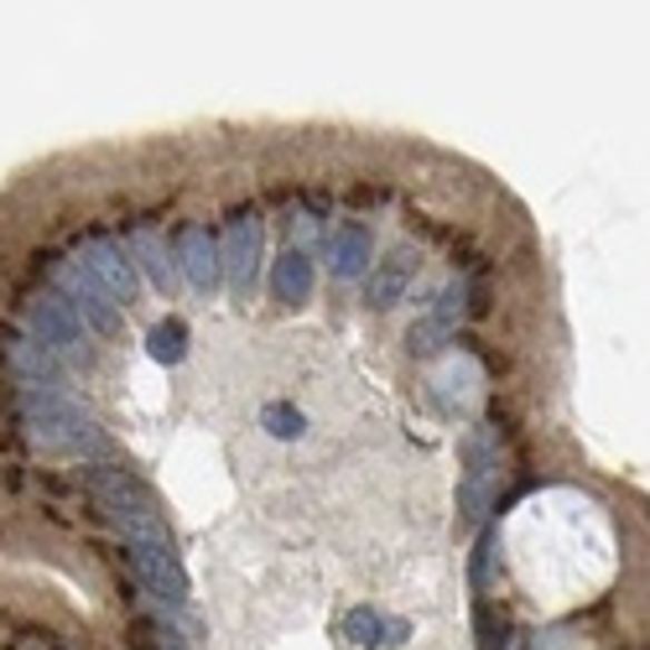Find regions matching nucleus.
<instances>
[{"label":"nucleus","instance_id":"nucleus-14","mask_svg":"<svg viewBox=\"0 0 650 650\" xmlns=\"http://www.w3.org/2000/svg\"><path fill=\"white\" fill-rule=\"evenodd\" d=\"M146 354L157 360V365H183L188 360V323L183 317H161L151 338H146Z\"/></svg>","mask_w":650,"mask_h":650},{"label":"nucleus","instance_id":"nucleus-2","mask_svg":"<svg viewBox=\"0 0 650 650\" xmlns=\"http://www.w3.org/2000/svg\"><path fill=\"white\" fill-rule=\"evenodd\" d=\"M17 412L21 427L32 432V443H42L48 453H68V459H105L110 453V437L73 401L68 385H17Z\"/></svg>","mask_w":650,"mask_h":650},{"label":"nucleus","instance_id":"nucleus-5","mask_svg":"<svg viewBox=\"0 0 650 650\" xmlns=\"http://www.w3.org/2000/svg\"><path fill=\"white\" fill-rule=\"evenodd\" d=\"M79 260L89 266V276H95V282L115 297V307H120V313H126V307H136V297H141V276H136V260H130V250L120 245V239H110V235L83 239Z\"/></svg>","mask_w":650,"mask_h":650},{"label":"nucleus","instance_id":"nucleus-18","mask_svg":"<svg viewBox=\"0 0 650 650\" xmlns=\"http://www.w3.org/2000/svg\"><path fill=\"white\" fill-rule=\"evenodd\" d=\"M146 630H151V640H157V650H188V640H183V630H177V624H167V619H151Z\"/></svg>","mask_w":650,"mask_h":650},{"label":"nucleus","instance_id":"nucleus-4","mask_svg":"<svg viewBox=\"0 0 650 650\" xmlns=\"http://www.w3.org/2000/svg\"><path fill=\"white\" fill-rule=\"evenodd\" d=\"M21 317H27V334L42 349L58 354L63 365H89V334H83L79 313L58 292H32V297L21 302Z\"/></svg>","mask_w":650,"mask_h":650},{"label":"nucleus","instance_id":"nucleus-8","mask_svg":"<svg viewBox=\"0 0 650 650\" xmlns=\"http://www.w3.org/2000/svg\"><path fill=\"white\" fill-rule=\"evenodd\" d=\"M0 349H6L11 370L21 375V385H68V365L52 349H42L27 328H11V334L0 338Z\"/></svg>","mask_w":650,"mask_h":650},{"label":"nucleus","instance_id":"nucleus-9","mask_svg":"<svg viewBox=\"0 0 650 650\" xmlns=\"http://www.w3.org/2000/svg\"><path fill=\"white\" fill-rule=\"evenodd\" d=\"M459 317H463V286H447L443 297H437V307L432 313H422L406 328V344H412V354H443V344L453 338V328H459Z\"/></svg>","mask_w":650,"mask_h":650},{"label":"nucleus","instance_id":"nucleus-17","mask_svg":"<svg viewBox=\"0 0 650 650\" xmlns=\"http://www.w3.org/2000/svg\"><path fill=\"white\" fill-rule=\"evenodd\" d=\"M494 541H500V525H484V536H479V546H474V588H490Z\"/></svg>","mask_w":650,"mask_h":650},{"label":"nucleus","instance_id":"nucleus-16","mask_svg":"<svg viewBox=\"0 0 650 650\" xmlns=\"http://www.w3.org/2000/svg\"><path fill=\"white\" fill-rule=\"evenodd\" d=\"M260 427H266L270 437L292 443V437H302V432H307V416H302L292 401H266V406H260Z\"/></svg>","mask_w":650,"mask_h":650},{"label":"nucleus","instance_id":"nucleus-10","mask_svg":"<svg viewBox=\"0 0 650 650\" xmlns=\"http://www.w3.org/2000/svg\"><path fill=\"white\" fill-rule=\"evenodd\" d=\"M328 255H334L338 282H360L370 270V260H375V235H370L360 219H344L334 235H328Z\"/></svg>","mask_w":650,"mask_h":650},{"label":"nucleus","instance_id":"nucleus-7","mask_svg":"<svg viewBox=\"0 0 650 650\" xmlns=\"http://www.w3.org/2000/svg\"><path fill=\"white\" fill-rule=\"evenodd\" d=\"M177 260H183V276H188L193 292H204L214 297L224 282V260H219V239L208 224H188L183 235H177Z\"/></svg>","mask_w":650,"mask_h":650},{"label":"nucleus","instance_id":"nucleus-11","mask_svg":"<svg viewBox=\"0 0 650 650\" xmlns=\"http://www.w3.org/2000/svg\"><path fill=\"white\" fill-rule=\"evenodd\" d=\"M130 260L146 270V282L157 286L161 297H173L177 292V250L161 245V235L151 224H136V235H130Z\"/></svg>","mask_w":650,"mask_h":650},{"label":"nucleus","instance_id":"nucleus-1","mask_svg":"<svg viewBox=\"0 0 650 650\" xmlns=\"http://www.w3.org/2000/svg\"><path fill=\"white\" fill-rule=\"evenodd\" d=\"M83 490L95 494L99 510L126 536L130 568L146 583V593L157 603H167V609H183L188 603V572L177 562L173 531H167V515H161L151 484L136 469H126V463H89L83 469Z\"/></svg>","mask_w":650,"mask_h":650},{"label":"nucleus","instance_id":"nucleus-15","mask_svg":"<svg viewBox=\"0 0 650 650\" xmlns=\"http://www.w3.org/2000/svg\"><path fill=\"white\" fill-rule=\"evenodd\" d=\"M344 634H349L354 646H385V634H391V619L375 614L370 603H360V609H349V614H344Z\"/></svg>","mask_w":650,"mask_h":650},{"label":"nucleus","instance_id":"nucleus-3","mask_svg":"<svg viewBox=\"0 0 650 650\" xmlns=\"http://www.w3.org/2000/svg\"><path fill=\"white\" fill-rule=\"evenodd\" d=\"M42 270H48L52 292L79 313V323H89L99 338H120V328H126V313L115 307V297L105 292V286L89 276V266H83L79 255H42Z\"/></svg>","mask_w":650,"mask_h":650},{"label":"nucleus","instance_id":"nucleus-12","mask_svg":"<svg viewBox=\"0 0 650 650\" xmlns=\"http://www.w3.org/2000/svg\"><path fill=\"white\" fill-rule=\"evenodd\" d=\"M412 282H416V255L396 250L391 260H375V270H370V282H365V302L370 307H396Z\"/></svg>","mask_w":650,"mask_h":650},{"label":"nucleus","instance_id":"nucleus-13","mask_svg":"<svg viewBox=\"0 0 650 650\" xmlns=\"http://www.w3.org/2000/svg\"><path fill=\"white\" fill-rule=\"evenodd\" d=\"M270 292H276V302H286V307H297V302L313 297V260H307V250L286 245V255L276 260V276H270Z\"/></svg>","mask_w":650,"mask_h":650},{"label":"nucleus","instance_id":"nucleus-6","mask_svg":"<svg viewBox=\"0 0 650 650\" xmlns=\"http://www.w3.org/2000/svg\"><path fill=\"white\" fill-rule=\"evenodd\" d=\"M260 250H266V229L255 214H239L229 224V235L219 239V260H224V282L239 302H250L255 276H260Z\"/></svg>","mask_w":650,"mask_h":650}]
</instances>
